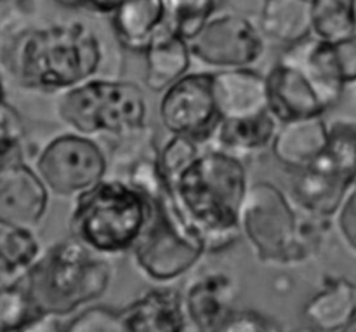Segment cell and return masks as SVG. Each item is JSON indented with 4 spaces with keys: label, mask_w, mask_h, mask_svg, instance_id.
I'll use <instances>...</instances> for the list:
<instances>
[{
    "label": "cell",
    "mask_w": 356,
    "mask_h": 332,
    "mask_svg": "<svg viewBox=\"0 0 356 332\" xmlns=\"http://www.w3.org/2000/svg\"><path fill=\"white\" fill-rule=\"evenodd\" d=\"M249 188L243 159L207 143L167 191L200 237L205 253L214 254L242 237L238 219Z\"/></svg>",
    "instance_id": "1"
},
{
    "label": "cell",
    "mask_w": 356,
    "mask_h": 332,
    "mask_svg": "<svg viewBox=\"0 0 356 332\" xmlns=\"http://www.w3.org/2000/svg\"><path fill=\"white\" fill-rule=\"evenodd\" d=\"M101 61L99 37L82 21L26 28L14 37L3 58L17 86L54 94L94 79Z\"/></svg>",
    "instance_id": "2"
},
{
    "label": "cell",
    "mask_w": 356,
    "mask_h": 332,
    "mask_svg": "<svg viewBox=\"0 0 356 332\" xmlns=\"http://www.w3.org/2000/svg\"><path fill=\"white\" fill-rule=\"evenodd\" d=\"M330 219L313 218L271 181L250 184L240 211V232L264 264H299L318 253Z\"/></svg>",
    "instance_id": "3"
},
{
    "label": "cell",
    "mask_w": 356,
    "mask_h": 332,
    "mask_svg": "<svg viewBox=\"0 0 356 332\" xmlns=\"http://www.w3.org/2000/svg\"><path fill=\"white\" fill-rule=\"evenodd\" d=\"M110 258L87 249L73 237L44 251L24 278L38 313L66 317L99 299L113 280Z\"/></svg>",
    "instance_id": "4"
},
{
    "label": "cell",
    "mask_w": 356,
    "mask_h": 332,
    "mask_svg": "<svg viewBox=\"0 0 356 332\" xmlns=\"http://www.w3.org/2000/svg\"><path fill=\"white\" fill-rule=\"evenodd\" d=\"M149 200L120 180L106 177L79 195L70 214V237L104 258L132 253L149 218Z\"/></svg>",
    "instance_id": "5"
},
{
    "label": "cell",
    "mask_w": 356,
    "mask_h": 332,
    "mask_svg": "<svg viewBox=\"0 0 356 332\" xmlns=\"http://www.w3.org/2000/svg\"><path fill=\"white\" fill-rule=\"evenodd\" d=\"M56 115L76 134L117 136L138 131L146 124L145 93L129 80L90 79L56 97Z\"/></svg>",
    "instance_id": "6"
},
{
    "label": "cell",
    "mask_w": 356,
    "mask_h": 332,
    "mask_svg": "<svg viewBox=\"0 0 356 332\" xmlns=\"http://www.w3.org/2000/svg\"><path fill=\"white\" fill-rule=\"evenodd\" d=\"M149 205L148 223L132 258L148 280L169 284L190 274L207 253L169 191L149 200Z\"/></svg>",
    "instance_id": "7"
},
{
    "label": "cell",
    "mask_w": 356,
    "mask_h": 332,
    "mask_svg": "<svg viewBox=\"0 0 356 332\" xmlns=\"http://www.w3.org/2000/svg\"><path fill=\"white\" fill-rule=\"evenodd\" d=\"M31 166L47 190L63 198H76L108 177L106 150L72 131L49 139Z\"/></svg>",
    "instance_id": "8"
},
{
    "label": "cell",
    "mask_w": 356,
    "mask_h": 332,
    "mask_svg": "<svg viewBox=\"0 0 356 332\" xmlns=\"http://www.w3.org/2000/svg\"><path fill=\"white\" fill-rule=\"evenodd\" d=\"M188 44L191 58L214 72L252 68L264 52L259 26L240 13L214 14Z\"/></svg>",
    "instance_id": "9"
},
{
    "label": "cell",
    "mask_w": 356,
    "mask_h": 332,
    "mask_svg": "<svg viewBox=\"0 0 356 332\" xmlns=\"http://www.w3.org/2000/svg\"><path fill=\"white\" fill-rule=\"evenodd\" d=\"M159 117L170 136L207 145L221 120L212 93V72H190L163 90Z\"/></svg>",
    "instance_id": "10"
},
{
    "label": "cell",
    "mask_w": 356,
    "mask_h": 332,
    "mask_svg": "<svg viewBox=\"0 0 356 332\" xmlns=\"http://www.w3.org/2000/svg\"><path fill=\"white\" fill-rule=\"evenodd\" d=\"M280 61L298 68L306 77L327 111L336 106L348 87L337 45L309 37L291 45L280 56Z\"/></svg>",
    "instance_id": "11"
},
{
    "label": "cell",
    "mask_w": 356,
    "mask_h": 332,
    "mask_svg": "<svg viewBox=\"0 0 356 332\" xmlns=\"http://www.w3.org/2000/svg\"><path fill=\"white\" fill-rule=\"evenodd\" d=\"M49 195L28 162L0 171V225L35 230L47 214Z\"/></svg>",
    "instance_id": "12"
},
{
    "label": "cell",
    "mask_w": 356,
    "mask_h": 332,
    "mask_svg": "<svg viewBox=\"0 0 356 332\" xmlns=\"http://www.w3.org/2000/svg\"><path fill=\"white\" fill-rule=\"evenodd\" d=\"M350 190L351 184L322 155L313 166L296 171L289 197L305 214L334 219Z\"/></svg>",
    "instance_id": "13"
},
{
    "label": "cell",
    "mask_w": 356,
    "mask_h": 332,
    "mask_svg": "<svg viewBox=\"0 0 356 332\" xmlns=\"http://www.w3.org/2000/svg\"><path fill=\"white\" fill-rule=\"evenodd\" d=\"M236 282L226 271H205L186 284L183 303L188 322L195 332H216L233 312Z\"/></svg>",
    "instance_id": "14"
},
{
    "label": "cell",
    "mask_w": 356,
    "mask_h": 332,
    "mask_svg": "<svg viewBox=\"0 0 356 332\" xmlns=\"http://www.w3.org/2000/svg\"><path fill=\"white\" fill-rule=\"evenodd\" d=\"M268 111L280 124L301 118L323 117L327 108L318 94L294 66L278 59L266 73Z\"/></svg>",
    "instance_id": "15"
},
{
    "label": "cell",
    "mask_w": 356,
    "mask_h": 332,
    "mask_svg": "<svg viewBox=\"0 0 356 332\" xmlns=\"http://www.w3.org/2000/svg\"><path fill=\"white\" fill-rule=\"evenodd\" d=\"M212 93L221 118H245L268 111L266 75L254 68L212 72Z\"/></svg>",
    "instance_id": "16"
},
{
    "label": "cell",
    "mask_w": 356,
    "mask_h": 332,
    "mask_svg": "<svg viewBox=\"0 0 356 332\" xmlns=\"http://www.w3.org/2000/svg\"><path fill=\"white\" fill-rule=\"evenodd\" d=\"M329 145V124L323 117L284 122L278 127L271 152L278 164L292 173L313 166Z\"/></svg>",
    "instance_id": "17"
},
{
    "label": "cell",
    "mask_w": 356,
    "mask_h": 332,
    "mask_svg": "<svg viewBox=\"0 0 356 332\" xmlns=\"http://www.w3.org/2000/svg\"><path fill=\"white\" fill-rule=\"evenodd\" d=\"M122 312L131 332H188L190 327L183 292L172 287L146 291Z\"/></svg>",
    "instance_id": "18"
},
{
    "label": "cell",
    "mask_w": 356,
    "mask_h": 332,
    "mask_svg": "<svg viewBox=\"0 0 356 332\" xmlns=\"http://www.w3.org/2000/svg\"><path fill=\"white\" fill-rule=\"evenodd\" d=\"M190 44L165 24L145 51V84L153 93H163L190 73Z\"/></svg>",
    "instance_id": "19"
},
{
    "label": "cell",
    "mask_w": 356,
    "mask_h": 332,
    "mask_svg": "<svg viewBox=\"0 0 356 332\" xmlns=\"http://www.w3.org/2000/svg\"><path fill=\"white\" fill-rule=\"evenodd\" d=\"M302 313L316 332H341L356 317V284L346 277L329 278Z\"/></svg>",
    "instance_id": "20"
},
{
    "label": "cell",
    "mask_w": 356,
    "mask_h": 332,
    "mask_svg": "<svg viewBox=\"0 0 356 332\" xmlns=\"http://www.w3.org/2000/svg\"><path fill=\"white\" fill-rule=\"evenodd\" d=\"M118 42L131 51L143 52L167 24L163 0H127L111 14Z\"/></svg>",
    "instance_id": "21"
},
{
    "label": "cell",
    "mask_w": 356,
    "mask_h": 332,
    "mask_svg": "<svg viewBox=\"0 0 356 332\" xmlns=\"http://www.w3.org/2000/svg\"><path fill=\"white\" fill-rule=\"evenodd\" d=\"M278 127L280 122L270 111L256 117L221 118L209 145L238 159H245L268 146L271 148Z\"/></svg>",
    "instance_id": "22"
},
{
    "label": "cell",
    "mask_w": 356,
    "mask_h": 332,
    "mask_svg": "<svg viewBox=\"0 0 356 332\" xmlns=\"http://www.w3.org/2000/svg\"><path fill=\"white\" fill-rule=\"evenodd\" d=\"M259 30L264 38L287 47L313 35L309 0H264Z\"/></svg>",
    "instance_id": "23"
},
{
    "label": "cell",
    "mask_w": 356,
    "mask_h": 332,
    "mask_svg": "<svg viewBox=\"0 0 356 332\" xmlns=\"http://www.w3.org/2000/svg\"><path fill=\"white\" fill-rule=\"evenodd\" d=\"M313 37L330 44L356 38V0H309Z\"/></svg>",
    "instance_id": "24"
},
{
    "label": "cell",
    "mask_w": 356,
    "mask_h": 332,
    "mask_svg": "<svg viewBox=\"0 0 356 332\" xmlns=\"http://www.w3.org/2000/svg\"><path fill=\"white\" fill-rule=\"evenodd\" d=\"M42 253L33 230L0 225V264L14 277L24 280Z\"/></svg>",
    "instance_id": "25"
},
{
    "label": "cell",
    "mask_w": 356,
    "mask_h": 332,
    "mask_svg": "<svg viewBox=\"0 0 356 332\" xmlns=\"http://www.w3.org/2000/svg\"><path fill=\"white\" fill-rule=\"evenodd\" d=\"M323 157L327 162L351 184L356 187V122L334 120L329 124V145Z\"/></svg>",
    "instance_id": "26"
},
{
    "label": "cell",
    "mask_w": 356,
    "mask_h": 332,
    "mask_svg": "<svg viewBox=\"0 0 356 332\" xmlns=\"http://www.w3.org/2000/svg\"><path fill=\"white\" fill-rule=\"evenodd\" d=\"M167 24L186 40L193 38L216 14L221 0H163Z\"/></svg>",
    "instance_id": "27"
},
{
    "label": "cell",
    "mask_w": 356,
    "mask_h": 332,
    "mask_svg": "<svg viewBox=\"0 0 356 332\" xmlns=\"http://www.w3.org/2000/svg\"><path fill=\"white\" fill-rule=\"evenodd\" d=\"M202 150H204L202 143L183 138V136H169V139L160 146L159 167L167 190L176 183L183 171L200 155Z\"/></svg>",
    "instance_id": "28"
},
{
    "label": "cell",
    "mask_w": 356,
    "mask_h": 332,
    "mask_svg": "<svg viewBox=\"0 0 356 332\" xmlns=\"http://www.w3.org/2000/svg\"><path fill=\"white\" fill-rule=\"evenodd\" d=\"M24 127L19 115L9 104L0 110V171L26 162Z\"/></svg>",
    "instance_id": "29"
},
{
    "label": "cell",
    "mask_w": 356,
    "mask_h": 332,
    "mask_svg": "<svg viewBox=\"0 0 356 332\" xmlns=\"http://www.w3.org/2000/svg\"><path fill=\"white\" fill-rule=\"evenodd\" d=\"M38 315L24 282L0 291V332H13Z\"/></svg>",
    "instance_id": "30"
},
{
    "label": "cell",
    "mask_w": 356,
    "mask_h": 332,
    "mask_svg": "<svg viewBox=\"0 0 356 332\" xmlns=\"http://www.w3.org/2000/svg\"><path fill=\"white\" fill-rule=\"evenodd\" d=\"M65 332H131L122 310L104 305L83 308L65 324Z\"/></svg>",
    "instance_id": "31"
},
{
    "label": "cell",
    "mask_w": 356,
    "mask_h": 332,
    "mask_svg": "<svg viewBox=\"0 0 356 332\" xmlns=\"http://www.w3.org/2000/svg\"><path fill=\"white\" fill-rule=\"evenodd\" d=\"M216 332H282L277 324L256 310H233Z\"/></svg>",
    "instance_id": "32"
},
{
    "label": "cell",
    "mask_w": 356,
    "mask_h": 332,
    "mask_svg": "<svg viewBox=\"0 0 356 332\" xmlns=\"http://www.w3.org/2000/svg\"><path fill=\"white\" fill-rule=\"evenodd\" d=\"M334 223L344 246L356 256V187L351 188L350 193L346 195L339 212L334 218Z\"/></svg>",
    "instance_id": "33"
},
{
    "label": "cell",
    "mask_w": 356,
    "mask_h": 332,
    "mask_svg": "<svg viewBox=\"0 0 356 332\" xmlns=\"http://www.w3.org/2000/svg\"><path fill=\"white\" fill-rule=\"evenodd\" d=\"M13 332H65V324H63L61 317L38 313Z\"/></svg>",
    "instance_id": "34"
},
{
    "label": "cell",
    "mask_w": 356,
    "mask_h": 332,
    "mask_svg": "<svg viewBox=\"0 0 356 332\" xmlns=\"http://www.w3.org/2000/svg\"><path fill=\"white\" fill-rule=\"evenodd\" d=\"M127 0H87V7L101 14H113Z\"/></svg>",
    "instance_id": "35"
},
{
    "label": "cell",
    "mask_w": 356,
    "mask_h": 332,
    "mask_svg": "<svg viewBox=\"0 0 356 332\" xmlns=\"http://www.w3.org/2000/svg\"><path fill=\"white\" fill-rule=\"evenodd\" d=\"M21 282H24V280H19L17 277H14L13 274H9V271H7L6 268L0 264V291H3V289H7V287H13V285L21 284Z\"/></svg>",
    "instance_id": "36"
},
{
    "label": "cell",
    "mask_w": 356,
    "mask_h": 332,
    "mask_svg": "<svg viewBox=\"0 0 356 332\" xmlns=\"http://www.w3.org/2000/svg\"><path fill=\"white\" fill-rule=\"evenodd\" d=\"M58 3H61V6L65 7H82V6H87V0H56Z\"/></svg>",
    "instance_id": "37"
},
{
    "label": "cell",
    "mask_w": 356,
    "mask_h": 332,
    "mask_svg": "<svg viewBox=\"0 0 356 332\" xmlns=\"http://www.w3.org/2000/svg\"><path fill=\"white\" fill-rule=\"evenodd\" d=\"M7 104L6 101V87H3V80H2V73H0V110Z\"/></svg>",
    "instance_id": "38"
},
{
    "label": "cell",
    "mask_w": 356,
    "mask_h": 332,
    "mask_svg": "<svg viewBox=\"0 0 356 332\" xmlns=\"http://www.w3.org/2000/svg\"><path fill=\"white\" fill-rule=\"evenodd\" d=\"M341 332H356V317H355V319L351 320V322L348 324V326L344 327V329L341 331Z\"/></svg>",
    "instance_id": "39"
},
{
    "label": "cell",
    "mask_w": 356,
    "mask_h": 332,
    "mask_svg": "<svg viewBox=\"0 0 356 332\" xmlns=\"http://www.w3.org/2000/svg\"><path fill=\"white\" fill-rule=\"evenodd\" d=\"M296 332H316V331L312 329V327H306V329H299V331H296Z\"/></svg>",
    "instance_id": "40"
},
{
    "label": "cell",
    "mask_w": 356,
    "mask_h": 332,
    "mask_svg": "<svg viewBox=\"0 0 356 332\" xmlns=\"http://www.w3.org/2000/svg\"><path fill=\"white\" fill-rule=\"evenodd\" d=\"M263 2H264V0H263Z\"/></svg>",
    "instance_id": "41"
},
{
    "label": "cell",
    "mask_w": 356,
    "mask_h": 332,
    "mask_svg": "<svg viewBox=\"0 0 356 332\" xmlns=\"http://www.w3.org/2000/svg\"><path fill=\"white\" fill-rule=\"evenodd\" d=\"M355 86H356V84H355Z\"/></svg>",
    "instance_id": "42"
}]
</instances>
